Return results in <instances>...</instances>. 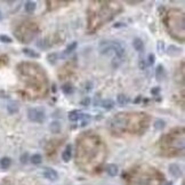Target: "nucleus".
<instances>
[{
	"label": "nucleus",
	"mask_w": 185,
	"mask_h": 185,
	"mask_svg": "<svg viewBox=\"0 0 185 185\" xmlns=\"http://www.w3.org/2000/svg\"><path fill=\"white\" fill-rule=\"evenodd\" d=\"M182 49L178 48V47H176L174 45H170L168 48H167V54L169 55V56H180V54H182Z\"/></svg>",
	"instance_id": "nucleus-6"
},
{
	"label": "nucleus",
	"mask_w": 185,
	"mask_h": 185,
	"mask_svg": "<svg viewBox=\"0 0 185 185\" xmlns=\"http://www.w3.org/2000/svg\"><path fill=\"white\" fill-rule=\"evenodd\" d=\"M44 176L49 180H56L59 178V174L56 173V170H54L52 168H46L44 170Z\"/></svg>",
	"instance_id": "nucleus-5"
},
{
	"label": "nucleus",
	"mask_w": 185,
	"mask_h": 185,
	"mask_svg": "<svg viewBox=\"0 0 185 185\" xmlns=\"http://www.w3.org/2000/svg\"><path fill=\"white\" fill-rule=\"evenodd\" d=\"M35 2H33V1H26L25 2V12L26 13H33L34 10H35Z\"/></svg>",
	"instance_id": "nucleus-16"
},
{
	"label": "nucleus",
	"mask_w": 185,
	"mask_h": 185,
	"mask_svg": "<svg viewBox=\"0 0 185 185\" xmlns=\"http://www.w3.org/2000/svg\"><path fill=\"white\" fill-rule=\"evenodd\" d=\"M158 52H159L160 54H162L163 52H165V42L161 41V40L158 41Z\"/></svg>",
	"instance_id": "nucleus-28"
},
{
	"label": "nucleus",
	"mask_w": 185,
	"mask_h": 185,
	"mask_svg": "<svg viewBox=\"0 0 185 185\" xmlns=\"http://www.w3.org/2000/svg\"><path fill=\"white\" fill-rule=\"evenodd\" d=\"M23 53H24L26 56L32 57V59H39V57H40L39 54L35 53L34 50H32V49H30V48H24V49H23Z\"/></svg>",
	"instance_id": "nucleus-15"
},
{
	"label": "nucleus",
	"mask_w": 185,
	"mask_h": 185,
	"mask_svg": "<svg viewBox=\"0 0 185 185\" xmlns=\"http://www.w3.org/2000/svg\"><path fill=\"white\" fill-rule=\"evenodd\" d=\"M28 118H29L31 121L41 123V122L45 121L46 116H45L44 110H41V109H37V107H31V109L28 110Z\"/></svg>",
	"instance_id": "nucleus-3"
},
{
	"label": "nucleus",
	"mask_w": 185,
	"mask_h": 185,
	"mask_svg": "<svg viewBox=\"0 0 185 185\" xmlns=\"http://www.w3.org/2000/svg\"><path fill=\"white\" fill-rule=\"evenodd\" d=\"M169 171H170V174L174 177H180L182 175V170H180V166L175 165V163H173V165L169 166Z\"/></svg>",
	"instance_id": "nucleus-9"
},
{
	"label": "nucleus",
	"mask_w": 185,
	"mask_h": 185,
	"mask_svg": "<svg viewBox=\"0 0 185 185\" xmlns=\"http://www.w3.org/2000/svg\"><path fill=\"white\" fill-rule=\"evenodd\" d=\"M156 62V55L154 54H149L147 56V65H152Z\"/></svg>",
	"instance_id": "nucleus-27"
},
{
	"label": "nucleus",
	"mask_w": 185,
	"mask_h": 185,
	"mask_svg": "<svg viewBox=\"0 0 185 185\" xmlns=\"http://www.w3.org/2000/svg\"><path fill=\"white\" fill-rule=\"evenodd\" d=\"M1 18H2V15H1V13H0V20H1Z\"/></svg>",
	"instance_id": "nucleus-35"
},
{
	"label": "nucleus",
	"mask_w": 185,
	"mask_h": 185,
	"mask_svg": "<svg viewBox=\"0 0 185 185\" xmlns=\"http://www.w3.org/2000/svg\"><path fill=\"white\" fill-rule=\"evenodd\" d=\"M141 96H138V97H137L136 98V99H135V101H134V102H135V103H138V102H140V101H141Z\"/></svg>",
	"instance_id": "nucleus-33"
},
{
	"label": "nucleus",
	"mask_w": 185,
	"mask_h": 185,
	"mask_svg": "<svg viewBox=\"0 0 185 185\" xmlns=\"http://www.w3.org/2000/svg\"><path fill=\"white\" fill-rule=\"evenodd\" d=\"M147 68V63L145 62V59H141L140 61V69L141 70H145Z\"/></svg>",
	"instance_id": "nucleus-29"
},
{
	"label": "nucleus",
	"mask_w": 185,
	"mask_h": 185,
	"mask_svg": "<svg viewBox=\"0 0 185 185\" xmlns=\"http://www.w3.org/2000/svg\"><path fill=\"white\" fill-rule=\"evenodd\" d=\"M162 180V175L156 169L142 166L132 173L128 180V185H159Z\"/></svg>",
	"instance_id": "nucleus-1"
},
{
	"label": "nucleus",
	"mask_w": 185,
	"mask_h": 185,
	"mask_svg": "<svg viewBox=\"0 0 185 185\" xmlns=\"http://www.w3.org/2000/svg\"><path fill=\"white\" fill-rule=\"evenodd\" d=\"M81 104H82L83 106H88V105L90 104V98H89V97H85L82 101H81Z\"/></svg>",
	"instance_id": "nucleus-30"
},
{
	"label": "nucleus",
	"mask_w": 185,
	"mask_h": 185,
	"mask_svg": "<svg viewBox=\"0 0 185 185\" xmlns=\"http://www.w3.org/2000/svg\"><path fill=\"white\" fill-rule=\"evenodd\" d=\"M7 110H8V112L10 114H14L18 111V104L15 102H10L8 103V105H7Z\"/></svg>",
	"instance_id": "nucleus-14"
},
{
	"label": "nucleus",
	"mask_w": 185,
	"mask_h": 185,
	"mask_svg": "<svg viewBox=\"0 0 185 185\" xmlns=\"http://www.w3.org/2000/svg\"><path fill=\"white\" fill-rule=\"evenodd\" d=\"M166 185H173V183H171V182H168V183H167Z\"/></svg>",
	"instance_id": "nucleus-34"
},
{
	"label": "nucleus",
	"mask_w": 185,
	"mask_h": 185,
	"mask_svg": "<svg viewBox=\"0 0 185 185\" xmlns=\"http://www.w3.org/2000/svg\"><path fill=\"white\" fill-rule=\"evenodd\" d=\"M62 159L65 162H69L70 161V159H71V146L70 145L66 146L65 150L63 151V153H62Z\"/></svg>",
	"instance_id": "nucleus-13"
},
{
	"label": "nucleus",
	"mask_w": 185,
	"mask_h": 185,
	"mask_svg": "<svg viewBox=\"0 0 185 185\" xmlns=\"http://www.w3.org/2000/svg\"><path fill=\"white\" fill-rule=\"evenodd\" d=\"M62 90L65 95H70V94H72L73 92V86L71 83H65L63 87H62Z\"/></svg>",
	"instance_id": "nucleus-20"
},
{
	"label": "nucleus",
	"mask_w": 185,
	"mask_h": 185,
	"mask_svg": "<svg viewBox=\"0 0 185 185\" xmlns=\"http://www.w3.org/2000/svg\"><path fill=\"white\" fill-rule=\"evenodd\" d=\"M111 50L114 53L116 57L119 59H121L125 56V53H126L125 47L120 42H118V41H110V52Z\"/></svg>",
	"instance_id": "nucleus-4"
},
{
	"label": "nucleus",
	"mask_w": 185,
	"mask_h": 185,
	"mask_svg": "<svg viewBox=\"0 0 185 185\" xmlns=\"http://www.w3.org/2000/svg\"><path fill=\"white\" fill-rule=\"evenodd\" d=\"M41 161H42V156L40 154H33L31 156V162L33 165H39V163H41Z\"/></svg>",
	"instance_id": "nucleus-22"
},
{
	"label": "nucleus",
	"mask_w": 185,
	"mask_h": 185,
	"mask_svg": "<svg viewBox=\"0 0 185 185\" xmlns=\"http://www.w3.org/2000/svg\"><path fill=\"white\" fill-rule=\"evenodd\" d=\"M165 125H166V122L163 121V120H156V123H154V127H156V129H162L163 127H165Z\"/></svg>",
	"instance_id": "nucleus-26"
},
{
	"label": "nucleus",
	"mask_w": 185,
	"mask_h": 185,
	"mask_svg": "<svg viewBox=\"0 0 185 185\" xmlns=\"http://www.w3.org/2000/svg\"><path fill=\"white\" fill-rule=\"evenodd\" d=\"M118 171H119V169H118L117 165H113V163H111V165L106 166V173L110 176H112V177H113V176H117Z\"/></svg>",
	"instance_id": "nucleus-10"
},
{
	"label": "nucleus",
	"mask_w": 185,
	"mask_h": 185,
	"mask_svg": "<svg viewBox=\"0 0 185 185\" xmlns=\"http://www.w3.org/2000/svg\"><path fill=\"white\" fill-rule=\"evenodd\" d=\"M57 54H55V53H53V54H49L48 56H47V59L49 61V63H55L56 62V59H57Z\"/></svg>",
	"instance_id": "nucleus-25"
},
{
	"label": "nucleus",
	"mask_w": 185,
	"mask_h": 185,
	"mask_svg": "<svg viewBox=\"0 0 185 185\" xmlns=\"http://www.w3.org/2000/svg\"><path fill=\"white\" fill-rule=\"evenodd\" d=\"M83 113H81L80 111H78V110H74V111H71V112L69 113V120L70 121H78V120H80L81 119V117H82Z\"/></svg>",
	"instance_id": "nucleus-8"
},
{
	"label": "nucleus",
	"mask_w": 185,
	"mask_h": 185,
	"mask_svg": "<svg viewBox=\"0 0 185 185\" xmlns=\"http://www.w3.org/2000/svg\"><path fill=\"white\" fill-rule=\"evenodd\" d=\"M133 46H134L135 50L141 52V50H143V48H144V42H143V40H142L141 38H135L134 41H133Z\"/></svg>",
	"instance_id": "nucleus-11"
},
{
	"label": "nucleus",
	"mask_w": 185,
	"mask_h": 185,
	"mask_svg": "<svg viewBox=\"0 0 185 185\" xmlns=\"http://www.w3.org/2000/svg\"><path fill=\"white\" fill-rule=\"evenodd\" d=\"M168 30L176 39L184 40V14L178 9H171L167 16Z\"/></svg>",
	"instance_id": "nucleus-2"
},
{
	"label": "nucleus",
	"mask_w": 185,
	"mask_h": 185,
	"mask_svg": "<svg viewBox=\"0 0 185 185\" xmlns=\"http://www.w3.org/2000/svg\"><path fill=\"white\" fill-rule=\"evenodd\" d=\"M160 90H161L160 87H154V88H152V89H151V94H152V95H158V94L160 92Z\"/></svg>",
	"instance_id": "nucleus-32"
},
{
	"label": "nucleus",
	"mask_w": 185,
	"mask_h": 185,
	"mask_svg": "<svg viewBox=\"0 0 185 185\" xmlns=\"http://www.w3.org/2000/svg\"><path fill=\"white\" fill-rule=\"evenodd\" d=\"M117 101L120 105H126L129 103V97H127L125 94H119L117 97Z\"/></svg>",
	"instance_id": "nucleus-17"
},
{
	"label": "nucleus",
	"mask_w": 185,
	"mask_h": 185,
	"mask_svg": "<svg viewBox=\"0 0 185 185\" xmlns=\"http://www.w3.org/2000/svg\"><path fill=\"white\" fill-rule=\"evenodd\" d=\"M49 129H50V132L53 133V134H59L61 132V122L59 121H53L50 123V126H49Z\"/></svg>",
	"instance_id": "nucleus-12"
},
{
	"label": "nucleus",
	"mask_w": 185,
	"mask_h": 185,
	"mask_svg": "<svg viewBox=\"0 0 185 185\" xmlns=\"http://www.w3.org/2000/svg\"><path fill=\"white\" fill-rule=\"evenodd\" d=\"M101 105H102L105 110H111V109H113V106H114V103H113V101H111V99H104V101H102Z\"/></svg>",
	"instance_id": "nucleus-19"
},
{
	"label": "nucleus",
	"mask_w": 185,
	"mask_h": 185,
	"mask_svg": "<svg viewBox=\"0 0 185 185\" xmlns=\"http://www.w3.org/2000/svg\"><path fill=\"white\" fill-rule=\"evenodd\" d=\"M0 41L1 42H5V44H10L12 42V38L8 37V35H6V34H1L0 35Z\"/></svg>",
	"instance_id": "nucleus-24"
},
{
	"label": "nucleus",
	"mask_w": 185,
	"mask_h": 185,
	"mask_svg": "<svg viewBox=\"0 0 185 185\" xmlns=\"http://www.w3.org/2000/svg\"><path fill=\"white\" fill-rule=\"evenodd\" d=\"M166 77V72H165V68H163V65H158L156 69V78L158 81H161V80H163Z\"/></svg>",
	"instance_id": "nucleus-7"
},
{
	"label": "nucleus",
	"mask_w": 185,
	"mask_h": 185,
	"mask_svg": "<svg viewBox=\"0 0 185 185\" xmlns=\"http://www.w3.org/2000/svg\"><path fill=\"white\" fill-rule=\"evenodd\" d=\"M90 118L92 117H90L89 114H82V117H81V119H80V120H81V126L82 127L86 126L88 122H89V120H90Z\"/></svg>",
	"instance_id": "nucleus-23"
},
{
	"label": "nucleus",
	"mask_w": 185,
	"mask_h": 185,
	"mask_svg": "<svg viewBox=\"0 0 185 185\" xmlns=\"http://www.w3.org/2000/svg\"><path fill=\"white\" fill-rule=\"evenodd\" d=\"M10 163H12V160H10V158H8V156H5V158H2V159L0 160V167H1L2 169L9 168Z\"/></svg>",
	"instance_id": "nucleus-18"
},
{
	"label": "nucleus",
	"mask_w": 185,
	"mask_h": 185,
	"mask_svg": "<svg viewBox=\"0 0 185 185\" xmlns=\"http://www.w3.org/2000/svg\"><path fill=\"white\" fill-rule=\"evenodd\" d=\"M76 48H77V41H72V42H71V44L66 47V49H65V52H64V53H65V54H71L72 52H74V50H76Z\"/></svg>",
	"instance_id": "nucleus-21"
},
{
	"label": "nucleus",
	"mask_w": 185,
	"mask_h": 185,
	"mask_svg": "<svg viewBox=\"0 0 185 185\" xmlns=\"http://www.w3.org/2000/svg\"><path fill=\"white\" fill-rule=\"evenodd\" d=\"M28 158H29V154H28V153L22 154V156H21V162H22V163H26V162H28Z\"/></svg>",
	"instance_id": "nucleus-31"
}]
</instances>
